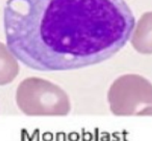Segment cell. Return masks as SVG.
<instances>
[{
  "mask_svg": "<svg viewBox=\"0 0 152 141\" xmlns=\"http://www.w3.org/2000/svg\"><path fill=\"white\" fill-rule=\"evenodd\" d=\"M19 73L16 57L7 46L0 43V85L12 82Z\"/></svg>",
  "mask_w": 152,
  "mask_h": 141,
  "instance_id": "cell-5",
  "label": "cell"
},
{
  "mask_svg": "<svg viewBox=\"0 0 152 141\" xmlns=\"http://www.w3.org/2000/svg\"><path fill=\"white\" fill-rule=\"evenodd\" d=\"M108 103L116 115H152V84L139 75H123L110 86Z\"/></svg>",
  "mask_w": 152,
  "mask_h": 141,
  "instance_id": "cell-3",
  "label": "cell"
},
{
  "mask_svg": "<svg viewBox=\"0 0 152 141\" xmlns=\"http://www.w3.org/2000/svg\"><path fill=\"white\" fill-rule=\"evenodd\" d=\"M135 19L125 0H7V47L41 72L105 61L130 40Z\"/></svg>",
  "mask_w": 152,
  "mask_h": 141,
  "instance_id": "cell-1",
  "label": "cell"
},
{
  "mask_svg": "<svg viewBox=\"0 0 152 141\" xmlns=\"http://www.w3.org/2000/svg\"><path fill=\"white\" fill-rule=\"evenodd\" d=\"M131 45L140 53H152V12L145 13L135 23Z\"/></svg>",
  "mask_w": 152,
  "mask_h": 141,
  "instance_id": "cell-4",
  "label": "cell"
},
{
  "mask_svg": "<svg viewBox=\"0 0 152 141\" xmlns=\"http://www.w3.org/2000/svg\"><path fill=\"white\" fill-rule=\"evenodd\" d=\"M16 101L26 115H67L71 108L69 97L61 87L37 77H30L20 83Z\"/></svg>",
  "mask_w": 152,
  "mask_h": 141,
  "instance_id": "cell-2",
  "label": "cell"
}]
</instances>
